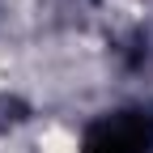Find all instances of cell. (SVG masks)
Returning a JSON list of instances; mask_svg holds the SVG:
<instances>
[{
	"label": "cell",
	"mask_w": 153,
	"mask_h": 153,
	"mask_svg": "<svg viewBox=\"0 0 153 153\" xmlns=\"http://www.w3.org/2000/svg\"><path fill=\"white\" fill-rule=\"evenodd\" d=\"M81 153H153V111H111L81 136Z\"/></svg>",
	"instance_id": "cell-1"
}]
</instances>
